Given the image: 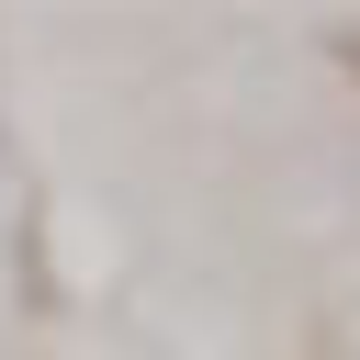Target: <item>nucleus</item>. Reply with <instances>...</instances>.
I'll return each mask as SVG.
<instances>
[]
</instances>
